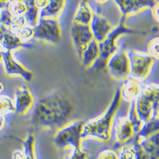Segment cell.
Returning <instances> with one entry per match:
<instances>
[{"mask_svg": "<svg viewBox=\"0 0 159 159\" xmlns=\"http://www.w3.org/2000/svg\"><path fill=\"white\" fill-rule=\"evenodd\" d=\"M0 44L6 50L12 52L13 50L22 47L29 48L30 44L22 42L15 34H13L8 28L0 24Z\"/></svg>", "mask_w": 159, "mask_h": 159, "instance_id": "9a60e30c", "label": "cell"}, {"mask_svg": "<svg viewBox=\"0 0 159 159\" xmlns=\"http://www.w3.org/2000/svg\"><path fill=\"white\" fill-rule=\"evenodd\" d=\"M127 54L130 68L129 76L139 81L146 79L154 64V58L148 53L134 50L128 51Z\"/></svg>", "mask_w": 159, "mask_h": 159, "instance_id": "8992f818", "label": "cell"}, {"mask_svg": "<svg viewBox=\"0 0 159 159\" xmlns=\"http://www.w3.org/2000/svg\"><path fill=\"white\" fill-rule=\"evenodd\" d=\"M74 106L61 92H53L40 99L35 104L31 123L37 127L59 130L69 123Z\"/></svg>", "mask_w": 159, "mask_h": 159, "instance_id": "6da1fadb", "label": "cell"}, {"mask_svg": "<svg viewBox=\"0 0 159 159\" xmlns=\"http://www.w3.org/2000/svg\"><path fill=\"white\" fill-rule=\"evenodd\" d=\"M158 7H159V3L158 2H156L153 7H152L150 9H151V14H152V17L154 19L156 22H158Z\"/></svg>", "mask_w": 159, "mask_h": 159, "instance_id": "836d02e7", "label": "cell"}, {"mask_svg": "<svg viewBox=\"0 0 159 159\" xmlns=\"http://www.w3.org/2000/svg\"><path fill=\"white\" fill-rule=\"evenodd\" d=\"M15 106L17 114L25 115L31 107L34 102L30 91L26 86H21L15 92Z\"/></svg>", "mask_w": 159, "mask_h": 159, "instance_id": "5bb4252c", "label": "cell"}, {"mask_svg": "<svg viewBox=\"0 0 159 159\" xmlns=\"http://www.w3.org/2000/svg\"><path fill=\"white\" fill-rule=\"evenodd\" d=\"M106 67L112 77L116 80L127 79L130 75L129 60L127 52L116 51L108 58Z\"/></svg>", "mask_w": 159, "mask_h": 159, "instance_id": "ba28073f", "label": "cell"}, {"mask_svg": "<svg viewBox=\"0 0 159 159\" xmlns=\"http://www.w3.org/2000/svg\"><path fill=\"white\" fill-rule=\"evenodd\" d=\"M13 34H15L22 42H25V41H29L31 38H33V36H34V27H32V26L27 24V25H25V26L18 30Z\"/></svg>", "mask_w": 159, "mask_h": 159, "instance_id": "484cf974", "label": "cell"}, {"mask_svg": "<svg viewBox=\"0 0 159 159\" xmlns=\"http://www.w3.org/2000/svg\"><path fill=\"white\" fill-rule=\"evenodd\" d=\"M120 101L121 96L119 89L115 93L114 97L106 111L99 117L84 123L82 130V139L92 137L99 139L100 141H108L111 136L112 122L114 120L116 113L119 108Z\"/></svg>", "mask_w": 159, "mask_h": 159, "instance_id": "7a4b0ae2", "label": "cell"}, {"mask_svg": "<svg viewBox=\"0 0 159 159\" xmlns=\"http://www.w3.org/2000/svg\"><path fill=\"white\" fill-rule=\"evenodd\" d=\"M34 39L42 40L51 44H58L61 39V30L56 18H39L34 28Z\"/></svg>", "mask_w": 159, "mask_h": 159, "instance_id": "52a82bcc", "label": "cell"}, {"mask_svg": "<svg viewBox=\"0 0 159 159\" xmlns=\"http://www.w3.org/2000/svg\"><path fill=\"white\" fill-rule=\"evenodd\" d=\"M118 159H134V152L132 146H124L122 147Z\"/></svg>", "mask_w": 159, "mask_h": 159, "instance_id": "4dcf8cb0", "label": "cell"}, {"mask_svg": "<svg viewBox=\"0 0 159 159\" xmlns=\"http://www.w3.org/2000/svg\"><path fill=\"white\" fill-rule=\"evenodd\" d=\"M65 0H47V5L40 11L39 18H51L57 19L65 7Z\"/></svg>", "mask_w": 159, "mask_h": 159, "instance_id": "ffe728a7", "label": "cell"}, {"mask_svg": "<svg viewBox=\"0 0 159 159\" xmlns=\"http://www.w3.org/2000/svg\"><path fill=\"white\" fill-rule=\"evenodd\" d=\"M127 17L123 15L119 21V25L111 30L103 42L98 43L99 45V57L94 64L91 66L92 70H103L106 68L108 58L117 51V39L122 35L139 34V31L130 29L125 25V21Z\"/></svg>", "mask_w": 159, "mask_h": 159, "instance_id": "3957f363", "label": "cell"}, {"mask_svg": "<svg viewBox=\"0 0 159 159\" xmlns=\"http://www.w3.org/2000/svg\"><path fill=\"white\" fill-rule=\"evenodd\" d=\"M124 16L135 14L147 7L151 8L158 0H113Z\"/></svg>", "mask_w": 159, "mask_h": 159, "instance_id": "7c38bea8", "label": "cell"}, {"mask_svg": "<svg viewBox=\"0 0 159 159\" xmlns=\"http://www.w3.org/2000/svg\"><path fill=\"white\" fill-rule=\"evenodd\" d=\"M158 37L152 38L147 43V51L148 54L151 56L154 59L157 60L159 57L158 52Z\"/></svg>", "mask_w": 159, "mask_h": 159, "instance_id": "4316f807", "label": "cell"}, {"mask_svg": "<svg viewBox=\"0 0 159 159\" xmlns=\"http://www.w3.org/2000/svg\"><path fill=\"white\" fill-rule=\"evenodd\" d=\"M89 27L93 38L98 43L103 42L113 29V26L107 18L96 12H93V16L89 24Z\"/></svg>", "mask_w": 159, "mask_h": 159, "instance_id": "8fae6325", "label": "cell"}, {"mask_svg": "<svg viewBox=\"0 0 159 159\" xmlns=\"http://www.w3.org/2000/svg\"><path fill=\"white\" fill-rule=\"evenodd\" d=\"M87 159H92V158H91V157H88Z\"/></svg>", "mask_w": 159, "mask_h": 159, "instance_id": "60d3db41", "label": "cell"}, {"mask_svg": "<svg viewBox=\"0 0 159 159\" xmlns=\"http://www.w3.org/2000/svg\"><path fill=\"white\" fill-rule=\"evenodd\" d=\"M4 90V84L2 81H0V95L2 94V92Z\"/></svg>", "mask_w": 159, "mask_h": 159, "instance_id": "f35d334b", "label": "cell"}, {"mask_svg": "<svg viewBox=\"0 0 159 159\" xmlns=\"http://www.w3.org/2000/svg\"><path fill=\"white\" fill-rule=\"evenodd\" d=\"M70 35L78 56L81 58L82 53L89 42L94 39L89 25H83L73 22L70 29Z\"/></svg>", "mask_w": 159, "mask_h": 159, "instance_id": "9c48e42d", "label": "cell"}, {"mask_svg": "<svg viewBox=\"0 0 159 159\" xmlns=\"http://www.w3.org/2000/svg\"><path fill=\"white\" fill-rule=\"evenodd\" d=\"M7 2H3L0 1V10L5 9V8H7Z\"/></svg>", "mask_w": 159, "mask_h": 159, "instance_id": "74e56055", "label": "cell"}, {"mask_svg": "<svg viewBox=\"0 0 159 159\" xmlns=\"http://www.w3.org/2000/svg\"><path fill=\"white\" fill-rule=\"evenodd\" d=\"M96 159H118V154L115 150L107 149L99 152Z\"/></svg>", "mask_w": 159, "mask_h": 159, "instance_id": "1f68e13d", "label": "cell"}, {"mask_svg": "<svg viewBox=\"0 0 159 159\" xmlns=\"http://www.w3.org/2000/svg\"><path fill=\"white\" fill-rule=\"evenodd\" d=\"M119 90L121 99L131 102L139 97L143 90V87L139 80L128 76L127 79H125Z\"/></svg>", "mask_w": 159, "mask_h": 159, "instance_id": "2e32d148", "label": "cell"}, {"mask_svg": "<svg viewBox=\"0 0 159 159\" xmlns=\"http://www.w3.org/2000/svg\"><path fill=\"white\" fill-rule=\"evenodd\" d=\"M87 154L84 151L80 149V150H76L72 149V152L69 155H67L64 159H87L88 158Z\"/></svg>", "mask_w": 159, "mask_h": 159, "instance_id": "d6a6232c", "label": "cell"}, {"mask_svg": "<svg viewBox=\"0 0 159 159\" xmlns=\"http://www.w3.org/2000/svg\"><path fill=\"white\" fill-rule=\"evenodd\" d=\"M35 5L41 11L47 5V0H35Z\"/></svg>", "mask_w": 159, "mask_h": 159, "instance_id": "e575fe53", "label": "cell"}, {"mask_svg": "<svg viewBox=\"0 0 159 159\" xmlns=\"http://www.w3.org/2000/svg\"><path fill=\"white\" fill-rule=\"evenodd\" d=\"M134 152V159H150L148 154L144 151L138 141H134L131 144Z\"/></svg>", "mask_w": 159, "mask_h": 159, "instance_id": "f546056e", "label": "cell"}, {"mask_svg": "<svg viewBox=\"0 0 159 159\" xmlns=\"http://www.w3.org/2000/svg\"><path fill=\"white\" fill-rule=\"evenodd\" d=\"M12 18V15L10 13L9 10L7 8L1 10V13H0V24L1 25H4L5 27L10 29Z\"/></svg>", "mask_w": 159, "mask_h": 159, "instance_id": "f1b7e54d", "label": "cell"}, {"mask_svg": "<svg viewBox=\"0 0 159 159\" xmlns=\"http://www.w3.org/2000/svg\"><path fill=\"white\" fill-rule=\"evenodd\" d=\"M2 61L4 64L6 73L9 76H22L25 81L30 82L34 78V74L30 71L25 69L22 64L17 61L12 52L6 50L2 52Z\"/></svg>", "mask_w": 159, "mask_h": 159, "instance_id": "30bf717a", "label": "cell"}, {"mask_svg": "<svg viewBox=\"0 0 159 159\" xmlns=\"http://www.w3.org/2000/svg\"><path fill=\"white\" fill-rule=\"evenodd\" d=\"M84 122L75 121L68 123L61 129L57 130L53 143L59 149L72 147V149H81V134Z\"/></svg>", "mask_w": 159, "mask_h": 159, "instance_id": "5b68a950", "label": "cell"}, {"mask_svg": "<svg viewBox=\"0 0 159 159\" xmlns=\"http://www.w3.org/2000/svg\"><path fill=\"white\" fill-rule=\"evenodd\" d=\"M99 57V45L94 39L89 42L86 49L82 53L81 61L86 68H90Z\"/></svg>", "mask_w": 159, "mask_h": 159, "instance_id": "44dd1931", "label": "cell"}, {"mask_svg": "<svg viewBox=\"0 0 159 159\" xmlns=\"http://www.w3.org/2000/svg\"><path fill=\"white\" fill-rule=\"evenodd\" d=\"M92 16L93 11H92V8L87 0H80L75 13L73 22L83 25H89L92 21Z\"/></svg>", "mask_w": 159, "mask_h": 159, "instance_id": "d6986e66", "label": "cell"}, {"mask_svg": "<svg viewBox=\"0 0 159 159\" xmlns=\"http://www.w3.org/2000/svg\"><path fill=\"white\" fill-rule=\"evenodd\" d=\"M12 16H24L27 11L26 3L24 0H13L7 7Z\"/></svg>", "mask_w": 159, "mask_h": 159, "instance_id": "603a6c76", "label": "cell"}, {"mask_svg": "<svg viewBox=\"0 0 159 159\" xmlns=\"http://www.w3.org/2000/svg\"><path fill=\"white\" fill-rule=\"evenodd\" d=\"M25 25H27V22L25 16H13L9 30L12 33H15V31L22 28Z\"/></svg>", "mask_w": 159, "mask_h": 159, "instance_id": "83f0119b", "label": "cell"}, {"mask_svg": "<svg viewBox=\"0 0 159 159\" xmlns=\"http://www.w3.org/2000/svg\"><path fill=\"white\" fill-rule=\"evenodd\" d=\"M159 130V119L158 118H154L150 119L147 123H145L143 126H142L141 129L137 133V137L134 141H138L139 139H146L151 134L158 132Z\"/></svg>", "mask_w": 159, "mask_h": 159, "instance_id": "7402d4cb", "label": "cell"}, {"mask_svg": "<svg viewBox=\"0 0 159 159\" xmlns=\"http://www.w3.org/2000/svg\"><path fill=\"white\" fill-rule=\"evenodd\" d=\"M23 150H16L12 154V159H36L34 153V136L30 133L25 140L22 141Z\"/></svg>", "mask_w": 159, "mask_h": 159, "instance_id": "ac0fdd59", "label": "cell"}, {"mask_svg": "<svg viewBox=\"0 0 159 159\" xmlns=\"http://www.w3.org/2000/svg\"><path fill=\"white\" fill-rule=\"evenodd\" d=\"M159 87L157 84H150L143 88L135 99V110L142 123H147L154 118H158Z\"/></svg>", "mask_w": 159, "mask_h": 159, "instance_id": "277c9868", "label": "cell"}, {"mask_svg": "<svg viewBox=\"0 0 159 159\" xmlns=\"http://www.w3.org/2000/svg\"><path fill=\"white\" fill-rule=\"evenodd\" d=\"M13 112H15V109L12 100L7 96L0 95V114L5 115Z\"/></svg>", "mask_w": 159, "mask_h": 159, "instance_id": "d4e9b609", "label": "cell"}, {"mask_svg": "<svg viewBox=\"0 0 159 159\" xmlns=\"http://www.w3.org/2000/svg\"><path fill=\"white\" fill-rule=\"evenodd\" d=\"M94 1L97 3L100 4V5H105V4L108 3L111 0H94Z\"/></svg>", "mask_w": 159, "mask_h": 159, "instance_id": "8d00e7d4", "label": "cell"}, {"mask_svg": "<svg viewBox=\"0 0 159 159\" xmlns=\"http://www.w3.org/2000/svg\"><path fill=\"white\" fill-rule=\"evenodd\" d=\"M139 143L150 157V159H159V133L156 132L146 139H139Z\"/></svg>", "mask_w": 159, "mask_h": 159, "instance_id": "e0dca14e", "label": "cell"}, {"mask_svg": "<svg viewBox=\"0 0 159 159\" xmlns=\"http://www.w3.org/2000/svg\"><path fill=\"white\" fill-rule=\"evenodd\" d=\"M113 127L116 146H120L127 143L134 134L131 124L129 122L127 117L116 118L115 119Z\"/></svg>", "mask_w": 159, "mask_h": 159, "instance_id": "4fadbf2b", "label": "cell"}, {"mask_svg": "<svg viewBox=\"0 0 159 159\" xmlns=\"http://www.w3.org/2000/svg\"><path fill=\"white\" fill-rule=\"evenodd\" d=\"M127 119H128L129 122H130V124H131L134 134H137L138 132L140 130V129H141L142 123H142L141 120L139 119V118L138 117L137 112H136L135 110V100H133V101L130 102Z\"/></svg>", "mask_w": 159, "mask_h": 159, "instance_id": "cb8c5ba5", "label": "cell"}, {"mask_svg": "<svg viewBox=\"0 0 159 159\" xmlns=\"http://www.w3.org/2000/svg\"><path fill=\"white\" fill-rule=\"evenodd\" d=\"M6 122V119L4 117V115L0 114V130L3 127L4 124H5Z\"/></svg>", "mask_w": 159, "mask_h": 159, "instance_id": "d590c367", "label": "cell"}, {"mask_svg": "<svg viewBox=\"0 0 159 159\" xmlns=\"http://www.w3.org/2000/svg\"><path fill=\"white\" fill-rule=\"evenodd\" d=\"M2 51L0 50V61H2Z\"/></svg>", "mask_w": 159, "mask_h": 159, "instance_id": "ab89813d", "label": "cell"}]
</instances>
